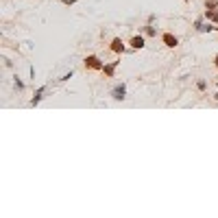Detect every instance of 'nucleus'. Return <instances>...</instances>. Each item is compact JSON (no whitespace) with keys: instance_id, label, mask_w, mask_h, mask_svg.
Masks as SVG:
<instances>
[{"instance_id":"2","label":"nucleus","mask_w":218,"mask_h":218,"mask_svg":"<svg viewBox=\"0 0 218 218\" xmlns=\"http://www.w3.org/2000/svg\"><path fill=\"white\" fill-rule=\"evenodd\" d=\"M111 96L116 98V101H124V98H126V85H124V83H118V85L111 89Z\"/></svg>"},{"instance_id":"7","label":"nucleus","mask_w":218,"mask_h":218,"mask_svg":"<svg viewBox=\"0 0 218 218\" xmlns=\"http://www.w3.org/2000/svg\"><path fill=\"white\" fill-rule=\"evenodd\" d=\"M116 66H118V61H111V63H107V66L103 68V72L107 76H114V72H116Z\"/></svg>"},{"instance_id":"5","label":"nucleus","mask_w":218,"mask_h":218,"mask_svg":"<svg viewBox=\"0 0 218 218\" xmlns=\"http://www.w3.org/2000/svg\"><path fill=\"white\" fill-rule=\"evenodd\" d=\"M44 92H46V87H44V85H42V87L37 89V92H35V96L31 98V105H33V107H35V105H37V103L42 101V96H44Z\"/></svg>"},{"instance_id":"6","label":"nucleus","mask_w":218,"mask_h":218,"mask_svg":"<svg viewBox=\"0 0 218 218\" xmlns=\"http://www.w3.org/2000/svg\"><path fill=\"white\" fill-rule=\"evenodd\" d=\"M129 44H131L133 48H144V37H142V35H135V37H133Z\"/></svg>"},{"instance_id":"3","label":"nucleus","mask_w":218,"mask_h":218,"mask_svg":"<svg viewBox=\"0 0 218 218\" xmlns=\"http://www.w3.org/2000/svg\"><path fill=\"white\" fill-rule=\"evenodd\" d=\"M161 42L166 44L168 48H177V46H179V39H177L172 33H164V35H161Z\"/></svg>"},{"instance_id":"13","label":"nucleus","mask_w":218,"mask_h":218,"mask_svg":"<svg viewBox=\"0 0 218 218\" xmlns=\"http://www.w3.org/2000/svg\"><path fill=\"white\" fill-rule=\"evenodd\" d=\"M214 101H218V92H216V96H214Z\"/></svg>"},{"instance_id":"9","label":"nucleus","mask_w":218,"mask_h":218,"mask_svg":"<svg viewBox=\"0 0 218 218\" xmlns=\"http://www.w3.org/2000/svg\"><path fill=\"white\" fill-rule=\"evenodd\" d=\"M13 87L17 89V92H22V89H24V83H22V81L17 79V76H15V79H13Z\"/></svg>"},{"instance_id":"11","label":"nucleus","mask_w":218,"mask_h":218,"mask_svg":"<svg viewBox=\"0 0 218 218\" xmlns=\"http://www.w3.org/2000/svg\"><path fill=\"white\" fill-rule=\"evenodd\" d=\"M212 22H216V24H218V11H214V13H212Z\"/></svg>"},{"instance_id":"12","label":"nucleus","mask_w":218,"mask_h":218,"mask_svg":"<svg viewBox=\"0 0 218 218\" xmlns=\"http://www.w3.org/2000/svg\"><path fill=\"white\" fill-rule=\"evenodd\" d=\"M214 63H216V68H218V54H216V59H214Z\"/></svg>"},{"instance_id":"8","label":"nucleus","mask_w":218,"mask_h":218,"mask_svg":"<svg viewBox=\"0 0 218 218\" xmlns=\"http://www.w3.org/2000/svg\"><path fill=\"white\" fill-rule=\"evenodd\" d=\"M216 0H205V9H207V11H214V9H216Z\"/></svg>"},{"instance_id":"10","label":"nucleus","mask_w":218,"mask_h":218,"mask_svg":"<svg viewBox=\"0 0 218 218\" xmlns=\"http://www.w3.org/2000/svg\"><path fill=\"white\" fill-rule=\"evenodd\" d=\"M196 87H198V89H201V92H203V89L207 87V81H203V79H201V81H198V83H196Z\"/></svg>"},{"instance_id":"4","label":"nucleus","mask_w":218,"mask_h":218,"mask_svg":"<svg viewBox=\"0 0 218 218\" xmlns=\"http://www.w3.org/2000/svg\"><path fill=\"white\" fill-rule=\"evenodd\" d=\"M109 48H111L116 54H122V52H124V44H122L120 37H114V39H111V46H109Z\"/></svg>"},{"instance_id":"1","label":"nucleus","mask_w":218,"mask_h":218,"mask_svg":"<svg viewBox=\"0 0 218 218\" xmlns=\"http://www.w3.org/2000/svg\"><path fill=\"white\" fill-rule=\"evenodd\" d=\"M83 63H85V68H89V70H103L105 68V63L96 57V54H87V57L83 59Z\"/></svg>"}]
</instances>
